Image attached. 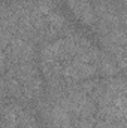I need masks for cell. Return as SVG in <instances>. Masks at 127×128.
<instances>
[{"mask_svg": "<svg viewBox=\"0 0 127 128\" xmlns=\"http://www.w3.org/2000/svg\"><path fill=\"white\" fill-rule=\"evenodd\" d=\"M97 110L96 118L127 122V78L126 76H114V78H102V88L97 98Z\"/></svg>", "mask_w": 127, "mask_h": 128, "instance_id": "obj_1", "label": "cell"}, {"mask_svg": "<svg viewBox=\"0 0 127 128\" xmlns=\"http://www.w3.org/2000/svg\"><path fill=\"white\" fill-rule=\"evenodd\" d=\"M64 2L67 3L69 9L75 14V16L78 20H81L88 27H94L96 28L97 18H96L93 0H64Z\"/></svg>", "mask_w": 127, "mask_h": 128, "instance_id": "obj_2", "label": "cell"}, {"mask_svg": "<svg viewBox=\"0 0 127 128\" xmlns=\"http://www.w3.org/2000/svg\"><path fill=\"white\" fill-rule=\"evenodd\" d=\"M97 72H99V78H103V79L105 78H114V76H118L121 73L117 61L103 49L100 51V55H99Z\"/></svg>", "mask_w": 127, "mask_h": 128, "instance_id": "obj_3", "label": "cell"}, {"mask_svg": "<svg viewBox=\"0 0 127 128\" xmlns=\"http://www.w3.org/2000/svg\"><path fill=\"white\" fill-rule=\"evenodd\" d=\"M126 125H127V122H126Z\"/></svg>", "mask_w": 127, "mask_h": 128, "instance_id": "obj_4", "label": "cell"}, {"mask_svg": "<svg viewBox=\"0 0 127 128\" xmlns=\"http://www.w3.org/2000/svg\"><path fill=\"white\" fill-rule=\"evenodd\" d=\"M3 2H5V0H3Z\"/></svg>", "mask_w": 127, "mask_h": 128, "instance_id": "obj_5", "label": "cell"}]
</instances>
